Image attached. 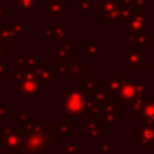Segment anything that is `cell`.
Instances as JSON below:
<instances>
[{
  "label": "cell",
  "mask_w": 154,
  "mask_h": 154,
  "mask_svg": "<svg viewBox=\"0 0 154 154\" xmlns=\"http://www.w3.org/2000/svg\"><path fill=\"white\" fill-rule=\"evenodd\" d=\"M88 73V62L82 61L81 56H75L70 61H66V70L61 76L64 81L80 80Z\"/></svg>",
  "instance_id": "obj_9"
},
{
  "label": "cell",
  "mask_w": 154,
  "mask_h": 154,
  "mask_svg": "<svg viewBox=\"0 0 154 154\" xmlns=\"http://www.w3.org/2000/svg\"><path fill=\"white\" fill-rule=\"evenodd\" d=\"M64 154H81V143L75 141H65L61 143Z\"/></svg>",
  "instance_id": "obj_30"
},
{
  "label": "cell",
  "mask_w": 154,
  "mask_h": 154,
  "mask_svg": "<svg viewBox=\"0 0 154 154\" xmlns=\"http://www.w3.org/2000/svg\"><path fill=\"white\" fill-rule=\"evenodd\" d=\"M101 119H103L106 131L111 130L112 126L118 123V103L114 93H111L101 103Z\"/></svg>",
  "instance_id": "obj_8"
},
{
  "label": "cell",
  "mask_w": 154,
  "mask_h": 154,
  "mask_svg": "<svg viewBox=\"0 0 154 154\" xmlns=\"http://www.w3.org/2000/svg\"><path fill=\"white\" fill-rule=\"evenodd\" d=\"M118 5H120V0H99V19L104 20Z\"/></svg>",
  "instance_id": "obj_20"
},
{
  "label": "cell",
  "mask_w": 154,
  "mask_h": 154,
  "mask_svg": "<svg viewBox=\"0 0 154 154\" xmlns=\"http://www.w3.org/2000/svg\"><path fill=\"white\" fill-rule=\"evenodd\" d=\"M84 116L87 119H92V118H101V104L96 103V101L91 100V99L85 97V111Z\"/></svg>",
  "instance_id": "obj_21"
},
{
  "label": "cell",
  "mask_w": 154,
  "mask_h": 154,
  "mask_svg": "<svg viewBox=\"0 0 154 154\" xmlns=\"http://www.w3.org/2000/svg\"><path fill=\"white\" fill-rule=\"evenodd\" d=\"M37 35L39 38H42L45 45H49V43H50V39L53 38V24L49 27H45V29L41 30V31H38Z\"/></svg>",
  "instance_id": "obj_35"
},
{
  "label": "cell",
  "mask_w": 154,
  "mask_h": 154,
  "mask_svg": "<svg viewBox=\"0 0 154 154\" xmlns=\"http://www.w3.org/2000/svg\"><path fill=\"white\" fill-rule=\"evenodd\" d=\"M128 79H131V76L128 73H126V75H106L104 76V81H106L104 87L115 95Z\"/></svg>",
  "instance_id": "obj_16"
},
{
  "label": "cell",
  "mask_w": 154,
  "mask_h": 154,
  "mask_svg": "<svg viewBox=\"0 0 154 154\" xmlns=\"http://www.w3.org/2000/svg\"><path fill=\"white\" fill-rule=\"evenodd\" d=\"M127 154H137V149H135V147H131V149L127 152ZM145 154H146V153H145Z\"/></svg>",
  "instance_id": "obj_43"
},
{
  "label": "cell",
  "mask_w": 154,
  "mask_h": 154,
  "mask_svg": "<svg viewBox=\"0 0 154 154\" xmlns=\"http://www.w3.org/2000/svg\"><path fill=\"white\" fill-rule=\"evenodd\" d=\"M122 10H123V5H118L114 11L109 12V15L104 19V24L106 26H122L123 24V19H122Z\"/></svg>",
  "instance_id": "obj_24"
},
{
  "label": "cell",
  "mask_w": 154,
  "mask_h": 154,
  "mask_svg": "<svg viewBox=\"0 0 154 154\" xmlns=\"http://www.w3.org/2000/svg\"><path fill=\"white\" fill-rule=\"evenodd\" d=\"M20 133V147L16 154H50L57 147L56 123H46L43 116L30 118L18 126Z\"/></svg>",
  "instance_id": "obj_1"
},
{
  "label": "cell",
  "mask_w": 154,
  "mask_h": 154,
  "mask_svg": "<svg viewBox=\"0 0 154 154\" xmlns=\"http://www.w3.org/2000/svg\"><path fill=\"white\" fill-rule=\"evenodd\" d=\"M23 56H24V64H26V69H35L38 61H39V60H38V57L34 56L31 50H26Z\"/></svg>",
  "instance_id": "obj_33"
},
{
  "label": "cell",
  "mask_w": 154,
  "mask_h": 154,
  "mask_svg": "<svg viewBox=\"0 0 154 154\" xmlns=\"http://www.w3.org/2000/svg\"><path fill=\"white\" fill-rule=\"evenodd\" d=\"M81 154H82V153H81Z\"/></svg>",
  "instance_id": "obj_46"
},
{
  "label": "cell",
  "mask_w": 154,
  "mask_h": 154,
  "mask_svg": "<svg viewBox=\"0 0 154 154\" xmlns=\"http://www.w3.org/2000/svg\"><path fill=\"white\" fill-rule=\"evenodd\" d=\"M80 56L87 57V62H93L96 57L106 56V50L101 49V46L96 43L92 37H88L87 42L80 45Z\"/></svg>",
  "instance_id": "obj_13"
},
{
  "label": "cell",
  "mask_w": 154,
  "mask_h": 154,
  "mask_svg": "<svg viewBox=\"0 0 154 154\" xmlns=\"http://www.w3.org/2000/svg\"><path fill=\"white\" fill-rule=\"evenodd\" d=\"M137 97H149V81L147 80L128 79L115 93L118 106H128Z\"/></svg>",
  "instance_id": "obj_4"
},
{
  "label": "cell",
  "mask_w": 154,
  "mask_h": 154,
  "mask_svg": "<svg viewBox=\"0 0 154 154\" xmlns=\"http://www.w3.org/2000/svg\"><path fill=\"white\" fill-rule=\"evenodd\" d=\"M0 60H7V45L0 41Z\"/></svg>",
  "instance_id": "obj_38"
},
{
  "label": "cell",
  "mask_w": 154,
  "mask_h": 154,
  "mask_svg": "<svg viewBox=\"0 0 154 154\" xmlns=\"http://www.w3.org/2000/svg\"><path fill=\"white\" fill-rule=\"evenodd\" d=\"M11 26H12L14 31L16 32L19 38L26 37V22H24V19H14Z\"/></svg>",
  "instance_id": "obj_32"
},
{
  "label": "cell",
  "mask_w": 154,
  "mask_h": 154,
  "mask_svg": "<svg viewBox=\"0 0 154 154\" xmlns=\"http://www.w3.org/2000/svg\"><path fill=\"white\" fill-rule=\"evenodd\" d=\"M57 137H73L75 135V125L69 120V116L62 115V120L60 125H56Z\"/></svg>",
  "instance_id": "obj_17"
},
{
  "label": "cell",
  "mask_w": 154,
  "mask_h": 154,
  "mask_svg": "<svg viewBox=\"0 0 154 154\" xmlns=\"http://www.w3.org/2000/svg\"><path fill=\"white\" fill-rule=\"evenodd\" d=\"M5 116H7V107L2 103V100H0V120H3Z\"/></svg>",
  "instance_id": "obj_41"
},
{
  "label": "cell",
  "mask_w": 154,
  "mask_h": 154,
  "mask_svg": "<svg viewBox=\"0 0 154 154\" xmlns=\"http://www.w3.org/2000/svg\"><path fill=\"white\" fill-rule=\"evenodd\" d=\"M43 12L53 20H61L64 14L69 12V3L66 0H43Z\"/></svg>",
  "instance_id": "obj_11"
},
{
  "label": "cell",
  "mask_w": 154,
  "mask_h": 154,
  "mask_svg": "<svg viewBox=\"0 0 154 154\" xmlns=\"http://www.w3.org/2000/svg\"><path fill=\"white\" fill-rule=\"evenodd\" d=\"M123 68L125 69H152V61H149L147 46H130L123 50Z\"/></svg>",
  "instance_id": "obj_5"
},
{
  "label": "cell",
  "mask_w": 154,
  "mask_h": 154,
  "mask_svg": "<svg viewBox=\"0 0 154 154\" xmlns=\"http://www.w3.org/2000/svg\"><path fill=\"white\" fill-rule=\"evenodd\" d=\"M104 128V123L101 118H92V119H87V122L80 125V130L88 131V130H95V128Z\"/></svg>",
  "instance_id": "obj_29"
},
{
  "label": "cell",
  "mask_w": 154,
  "mask_h": 154,
  "mask_svg": "<svg viewBox=\"0 0 154 154\" xmlns=\"http://www.w3.org/2000/svg\"><path fill=\"white\" fill-rule=\"evenodd\" d=\"M79 81H80V87H81L85 92H91V91H93L95 88H97L99 85H100V82L92 75H89V73H87V75L82 77V79H80Z\"/></svg>",
  "instance_id": "obj_27"
},
{
  "label": "cell",
  "mask_w": 154,
  "mask_h": 154,
  "mask_svg": "<svg viewBox=\"0 0 154 154\" xmlns=\"http://www.w3.org/2000/svg\"><path fill=\"white\" fill-rule=\"evenodd\" d=\"M106 134V128H95V130H88L87 131V142L91 143V142L99 141L101 137Z\"/></svg>",
  "instance_id": "obj_34"
},
{
  "label": "cell",
  "mask_w": 154,
  "mask_h": 154,
  "mask_svg": "<svg viewBox=\"0 0 154 154\" xmlns=\"http://www.w3.org/2000/svg\"><path fill=\"white\" fill-rule=\"evenodd\" d=\"M12 77V92L18 93L19 99H32L43 89L41 80L38 79L35 69H10Z\"/></svg>",
  "instance_id": "obj_2"
},
{
  "label": "cell",
  "mask_w": 154,
  "mask_h": 154,
  "mask_svg": "<svg viewBox=\"0 0 154 154\" xmlns=\"http://www.w3.org/2000/svg\"><path fill=\"white\" fill-rule=\"evenodd\" d=\"M38 2H43V0H12V5L18 8L20 12L35 14L38 12Z\"/></svg>",
  "instance_id": "obj_19"
},
{
  "label": "cell",
  "mask_w": 154,
  "mask_h": 154,
  "mask_svg": "<svg viewBox=\"0 0 154 154\" xmlns=\"http://www.w3.org/2000/svg\"><path fill=\"white\" fill-rule=\"evenodd\" d=\"M10 76V68L7 66V60H0V81L7 80Z\"/></svg>",
  "instance_id": "obj_36"
},
{
  "label": "cell",
  "mask_w": 154,
  "mask_h": 154,
  "mask_svg": "<svg viewBox=\"0 0 154 154\" xmlns=\"http://www.w3.org/2000/svg\"><path fill=\"white\" fill-rule=\"evenodd\" d=\"M61 114L66 116H84L85 111V91L81 87H62Z\"/></svg>",
  "instance_id": "obj_3"
},
{
  "label": "cell",
  "mask_w": 154,
  "mask_h": 154,
  "mask_svg": "<svg viewBox=\"0 0 154 154\" xmlns=\"http://www.w3.org/2000/svg\"><path fill=\"white\" fill-rule=\"evenodd\" d=\"M112 152V145L108 141H103L99 143V154H107Z\"/></svg>",
  "instance_id": "obj_37"
},
{
  "label": "cell",
  "mask_w": 154,
  "mask_h": 154,
  "mask_svg": "<svg viewBox=\"0 0 154 154\" xmlns=\"http://www.w3.org/2000/svg\"><path fill=\"white\" fill-rule=\"evenodd\" d=\"M2 133V146L7 154H16L20 147V133L12 125L2 123L0 125Z\"/></svg>",
  "instance_id": "obj_7"
},
{
  "label": "cell",
  "mask_w": 154,
  "mask_h": 154,
  "mask_svg": "<svg viewBox=\"0 0 154 154\" xmlns=\"http://www.w3.org/2000/svg\"><path fill=\"white\" fill-rule=\"evenodd\" d=\"M35 73H37L38 79L41 80L43 88H49L50 82L57 79V69L50 66L49 61H38L37 66H35Z\"/></svg>",
  "instance_id": "obj_14"
},
{
  "label": "cell",
  "mask_w": 154,
  "mask_h": 154,
  "mask_svg": "<svg viewBox=\"0 0 154 154\" xmlns=\"http://www.w3.org/2000/svg\"><path fill=\"white\" fill-rule=\"evenodd\" d=\"M152 69L154 70V60H153V61H152Z\"/></svg>",
  "instance_id": "obj_44"
},
{
  "label": "cell",
  "mask_w": 154,
  "mask_h": 154,
  "mask_svg": "<svg viewBox=\"0 0 154 154\" xmlns=\"http://www.w3.org/2000/svg\"><path fill=\"white\" fill-rule=\"evenodd\" d=\"M109 95H111V92H109L106 87H101V85H99L97 88H95V89L91 91V92H85V97L91 99V100L96 101V103H100V104L103 103Z\"/></svg>",
  "instance_id": "obj_22"
},
{
  "label": "cell",
  "mask_w": 154,
  "mask_h": 154,
  "mask_svg": "<svg viewBox=\"0 0 154 154\" xmlns=\"http://www.w3.org/2000/svg\"><path fill=\"white\" fill-rule=\"evenodd\" d=\"M93 8V0H75L73 12L75 14H91Z\"/></svg>",
  "instance_id": "obj_26"
},
{
  "label": "cell",
  "mask_w": 154,
  "mask_h": 154,
  "mask_svg": "<svg viewBox=\"0 0 154 154\" xmlns=\"http://www.w3.org/2000/svg\"><path fill=\"white\" fill-rule=\"evenodd\" d=\"M0 41L4 42L5 45L8 43H12V45H18L20 42V38L16 35V32L14 31L12 26L11 24H7V26L2 27L0 26Z\"/></svg>",
  "instance_id": "obj_18"
},
{
  "label": "cell",
  "mask_w": 154,
  "mask_h": 154,
  "mask_svg": "<svg viewBox=\"0 0 154 154\" xmlns=\"http://www.w3.org/2000/svg\"><path fill=\"white\" fill-rule=\"evenodd\" d=\"M107 154H114V153H112V152H111V153H107Z\"/></svg>",
  "instance_id": "obj_45"
},
{
  "label": "cell",
  "mask_w": 154,
  "mask_h": 154,
  "mask_svg": "<svg viewBox=\"0 0 154 154\" xmlns=\"http://www.w3.org/2000/svg\"><path fill=\"white\" fill-rule=\"evenodd\" d=\"M147 99L146 97H137L128 104V115H130V118H139V115H141V112H142V108H143V104Z\"/></svg>",
  "instance_id": "obj_25"
},
{
  "label": "cell",
  "mask_w": 154,
  "mask_h": 154,
  "mask_svg": "<svg viewBox=\"0 0 154 154\" xmlns=\"http://www.w3.org/2000/svg\"><path fill=\"white\" fill-rule=\"evenodd\" d=\"M137 7H147L149 5V0H135Z\"/></svg>",
  "instance_id": "obj_42"
},
{
  "label": "cell",
  "mask_w": 154,
  "mask_h": 154,
  "mask_svg": "<svg viewBox=\"0 0 154 154\" xmlns=\"http://www.w3.org/2000/svg\"><path fill=\"white\" fill-rule=\"evenodd\" d=\"M137 141H135V149H154V125L150 123H137Z\"/></svg>",
  "instance_id": "obj_10"
},
{
  "label": "cell",
  "mask_w": 154,
  "mask_h": 154,
  "mask_svg": "<svg viewBox=\"0 0 154 154\" xmlns=\"http://www.w3.org/2000/svg\"><path fill=\"white\" fill-rule=\"evenodd\" d=\"M149 31V8L134 7L131 15L123 23V32H147Z\"/></svg>",
  "instance_id": "obj_6"
},
{
  "label": "cell",
  "mask_w": 154,
  "mask_h": 154,
  "mask_svg": "<svg viewBox=\"0 0 154 154\" xmlns=\"http://www.w3.org/2000/svg\"><path fill=\"white\" fill-rule=\"evenodd\" d=\"M123 42L128 46H149L154 43V38L147 32H123Z\"/></svg>",
  "instance_id": "obj_15"
},
{
  "label": "cell",
  "mask_w": 154,
  "mask_h": 154,
  "mask_svg": "<svg viewBox=\"0 0 154 154\" xmlns=\"http://www.w3.org/2000/svg\"><path fill=\"white\" fill-rule=\"evenodd\" d=\"M73 46H75V38L70 37V35L66 39L56 42V61L58 62L70 61L76 56Z\"/></svg>",
  "instance_id": "obj_12"
},
{
  "label": "cell",
  "mask_w": 154,
  "mask_h": 154,
  "mask_svg": "<svg viewBox=\"0 0 154 154\" xmlns=\"http://www.w3.org/2000/svg\"><path fill=\"white\" fill-rule=\"evenodd\" d=\"M139 118L142 119L143 123L154 125V99H147V100L145 101Z\"/></svg>",
  "instance_id": "obj_23"
},
{
  "label": "cell",
  "mask_w": 154,
  "mask_h": 154,
  "mask_svg": "<svg viewBox=\"0 0 154 154\" xmlns=\"http://www.w3.org/2000/svg\"><path fill=\"white\" fill-rule=\"evenodd\" d=\"M120 4H122L123 7H128V8H134V7H137L135 0H120Z\"/></svg>",
  "instance_id": "obj_39"
},
{
  "label": "cell",
  "mask_w": 154,
  "mask_h": 154,
  "mask_svg": "<svg viewBox=\"0 0 154 154\" xmlns=\"http://www.w3.org/2000/svg\"><path fill=\"white\" fill-rule=\"evenodd\" d=\"M69 37V26L68 24H53V38L56 42L64 41Z\"/></svg>",
  "instance_id": "obj_28"
},
{
  "label": "cell",
  "mask_w": 154,
  "mask_h": 154,
  "mask_svg": "<svg viewBox=\"0 0 154 154\" xmlns=\"http://www.w3.org/2000/svg\"><path fill=\"white\" fill-rule=\"evenodd\" d=\"M30 118H31V115L29 111H15L12 114V125H24L30 120Z\"/></svg>",
  "instance_id": "obj_31"
},
{
  "label": "cell",
  "mask_w": 154,
  "mask_h": 154,
  "mask_svg": "<svg viewBox=\"0 0 154 154\" xmlns=\"http://www.w3.org/2000/svg\"><path fill=\"white\" fill-rule=\"evenodd\" d=\"M5 19H7V7H4V5L0 3V22L5 20Z\"/></svg>",
  "instance_id": "obj_40"
}]
</instances>
